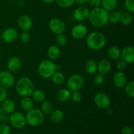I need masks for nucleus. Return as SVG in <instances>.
Segmentation results:
<instances>
[{
  "mask_svg": "<svg viewBox=\"0 0 134 134\" xmlns=\"http://www.w3.org/2000/svg\"><path fill=\"white\" fill-rule=\"evenodd\" d=\"M88 20L91 25L97 28L105 26L109 23V13L103 7L99 6L90 10Z\"/></svg>",
  "mask_w": 134,
  "mask_h": 134,
  "instance_id": "nucleus-1",
  "label": "nucleus"
},
{
  "mask_svg": "<svg viewBox=\"0 0 134 134\" xmlns=\"http://www.w3.org/2000/svg\"><path fill=\"white\" fill-rule=\"evenodd\" d=\"M87 47L93 51H99L106 44V37L103 33L95 31L90 33L86 40Z\"/></svg>",
  "mask_w": 134,
  "mask_h": 134,
  "instance_id": "nucleus-2",
  "label": "nucleus"
},
{
  "mask_svg": "<svg viewBox=\"0 0 134 134\" xmlns=\"http://www.w3.org/2000/svg\"><path fill=\"white\" fill-rule=\"evenodd\" d=\"M16 92L21 97L30 96L34 89L33 81L27 77H22L17 81L15 85Z\"/></svg>",
  "mask_w": 134,
  "mask_h": 134,
  "instance_id": "nucleus-3",
  "label": "nucleus"
},
{
  "mask_svg": "<svg viewBox=\"0 0 134 134\" xmlns=\"http://www.w3.org/2000/svg\"><path fill=\"white\" fill-rule=\"evenodd\" d=\"M37 71L41 77L48 79L56 71V65L52 60H44L38 65Z\"/></svg>",
  "mask_w": 134,
  "mask_h": 134,
  "instance_id": "nucleus-4",
  "label": "nucleus"
},
{
  "mask_svg": "<svg viewBox=\"0 0 134 134\" xmlns=\"http://www.w3.org/2000/svg\"><path fill=\"white\" fill-rule=\"evenodd\" d=\"M26 122L31 126L36 127L41 125L44 121V115L37 109H32L27 111L26 115Z\"/></svg>",
  "mask_w": 134,
  "mask_h": 134,
  "instance_id": "nucleus-5",
  "label": "nucleus"
},
{
  "mask_svg": "<svg viewBox=\"0 0 134 134\" xmlns=\"http://www.w3.org/2000/svg\"><path fill=\"white\" fill-rule=\"evenodd\" d=\"M85 82V78L81 75H73L67 81V87L71 92L79 91L83 87Z\"/></svg>",
  "mask_w": 134,
  "mask_h": 134,
  "instance_id": "nucleus-6",
  "label": "nucleus"
},
{
  "mask_svg": "<svg viewBox=\"0 0 134 134\" xmlns=\"http://www.w3.org/2000/svg\"><path fill=\"white\" fill-rule=\"evenodd\" d=\"M12 126L16 129H22L26 125V116L22 113L13 112L9 115V120Z\"/></svg>",
  "mask_w": 134,
  "mask_h": 134,
  "instance_id": "nucleus-7",
  "label": "nucleus"
},
{
  "mask_svg": "<svg viewBox=\"0 0 134 134\" xmlns=\"http://www.w3.org/2000/svg\"><path fill=\"white\" fill-rule=\"evenodd\" d=\"M15 79L9 71L3 70L0 71V86L5 89L10 88L14 85Z\"/></svg>",
  "mask_w": 134,
  "mask_h": 134,
  "instance_id": "nucleus-8",
  "label": "nucleus"
},
{
  "mask_svg": "<svg viewBox=\"0 0 134 134\" xmlns=\"http://www.w3.org/2000/svg\"><path fill=\"white\" fill-rule=\"evenodd\" d=\"M48 26L53 34L55 35L64 34L66 30V25L65 22L58 18H53L49 21Z\"/></svg>",
  "mask_w": 134,
  "mask_h": 134,
  "instance_id": "nucleus-9",
  "label": "nucleus"
},
{
  "mask_svg": "<svg viewBox=\"0 0 134 134\" xmlns=\"http://www.w3.org/2000/svg\"><path fill=\"white\" fill-rule=\"evenodd\" d=\"M94 102L96 107L101 109H106L111 105V99L108 95L103 92H98L94 97Z\"/></svg>",
  "mask_w": 134,
  "mask_h": 134,
  "instance_id": "nucleus-10",
  "label": "nucleus"
},
{
  "mask_svg": "<svg viewBox=\"0 0 134 134\" xmlns=\"http://www.w3.org/2000/svg\"><path fill=\"white\" fill-rule=\"evenodd\" d=\"M88 33V28L85 24L82 23L75 25L71 29V35L74 39H81L86 37Z\"/></svg>",
  "mask_w": 134,
  "mask_h": 134,
  "instance_id": "nucleus-11",
  "label": "nucleus"
},
{
  "mask_svg": "<svg viewBox=\"0 0 134 134\" xmlns=\"http://www.w3.org/2000/svg\"><path fill=\"white\" fill-rule=\"evenodd\" d=\"M90 10L87 7L80 6L75 9L73 12V18L75 20L80 22H83L88 20Z\"/></svg>",
  "mask_w": 134,
  "mask_h": 134,
  "instance_id": "nucleus-12",
  "label": "nucleus"
},
{
  "mask_svg": "<svg viewBox=\"0 0 134 134\" xmlns=\"http://www.w3.org/2000/svg\"><path fill=\"white\" fill-rule=\"evenodd\" d=\"M1 38L5 43L8 44L13 43L18 38V31L13 27H8L3 31Z\"/></svg>",
  "mask_w": 134,
  "mask_h": 134,
  "instance_id": "nucleus-13",
  "label": "nucleus"
},
{
  "mask_svg": "<svg viewBox=\"0 0 134 134\" xmlns=\"http://www.w3.org/2000/svg\"><path fill=\"white\" fill-rule=\"evenodd\" d=\"M120 58L127 64L134 62V48L132 46H126L121 50Z\"/></svg>",
  "mask_w": 134,
  "mask_h": 134,
  "instance_id": "nucleus-14",
  "label": "nucleus"
},
{
  "mask_svg": "<svg viewBox=\"0 0 134 134\" xmlns=\"http://www.w3.org/2000/svg\"><path fill=\"white\" fill-rule=\"evenodd\" d=\"M114 85L118 88H122L127 83V77L123 71H118L114 74L113 77Z\"/></svg>",
  "mask_w": 134,
  "mask_h": 134,
  "instance_id": "nucleus-15",
  "label": "nucleus"
},
{
  "mask_svg": "<svg viewBox=\"0 0 134 134\" xmlns=\"http://www.w3.org/2000/svg\"><path fill=\"white\" fill-rule=\"evenodd\" d=\"M32 19L29 16L24 14L18 18V26L22 31H29L32 27Z\"/></svg>",
  "mask_w": 134,
  "mask_h": 134,
  "instance_id": "nucleus-16",
  "label": "nucleus"
},
{
  "mask_svg": "<svg viewBox=\"0 0 134 134\" xmlns=\"http://www.w3.org/2000/svg\"><path fill=\"white\" fill-rule=\"evenodd\" d=\"M22 61L17 56H13L7 62V67L8 71L11 73H15L18 71L22 68Z\"/></svg>",
  "mask_w": 134,
  "mask_h": 134,
  "instance_id": "nucleus-17",
  "label": "nucleus"
},
{
  "mask_svg": "<svg viewBox=\"0 0 134 134\" xmlns=\"http://www.w3.org/2000/svg\"><path fill=\"white\" fill-rule=\"evenodd\" d=\"M111 69V64L107 59L100 60L98 64V71L103 75L108 74Z\"/></svg>",
  "mask_w": 134,
  "mask_h": 134,
  "instance_id": "nucleus-18",
  "label": "nucleus"
},
{
  "mask_svg": "<svg viewBox=\"0 0 134 134\" xmlns=\"http://www.w3.org/2000/svg\"><path fill=\"white\" fill-rule=\"evenodd\" d=\"M1 107L3 112L8 114V115H10L15 110V103L12 99L7 98L5 100L2 102Z\"/></svg>",
  "mask_w": 134,
  "mask_h": 134,
  "instance_id": "nucleus-19",
  "label": "nucleus"
},
{
  "mask_svg": "<svg viewBox=\"0 0 134 134\" xmlns=\"http://www.w3.org/2000/svg\"><path fill=\"white\" fill-rule=\"evenodd\" d=\"M20 107L22 110L27 112V111L34 109V101L29 96L22 97L20 102Z\"/></svg>",
  "mask_w": 134,
  "mask_h": 134,
  "instance_id": "nucleus-20",
  "label": "nucleus"
},
{
  "mask_svg": "<svg viewBox=\"0 0 134 134\" xmlns=\"http://www.w3.org/2000/svg\"><path fill=\"white\" fill-rule=\"evenodd\" d=\"M47 55L49 60L54 61L60 58L61 55V51L58 46L51 45L47 51Z\"/></svg>",
  "mask_w": 134,
  "mask_h": 134,
  "instance_id": "nucleus-21",
  "label": "nucleus"
},
{
  "mask_svg": "<svg viewBox=\"0 0 134 134\" xmlns=\"http://www.w3.org/2000/svg\"><path fill=\"white\" fill-rule=\"evenodd\" d=\"M120 54H121V50L116 46H111L108 48L107 51V55L111 60H117L120 59Z\"/></svg>",
  "mask_w": 134,
  "mask_h": 134,
  "instance_id": "nucleus-22",
  "label": "nucleus"
},
{
  "mask_svg": "<svg viewBox=\"0 0 134 134\" xmlns=\"http://www.w3.org/2000/svg\"><path fill=\"white\" fill-rule=\"evenodd\" d=\"M71 92L68 88H62L56 94L57 99L60 102H65L70 99Z\"/></svg>",
  "mask_w": 134,
  "mask_h": 134,
  "instance_id": "nucleus-23",
  "label": "nucleus"
},
{
  "mask_svg": "<svg viewBox=\"0 0 134 134\" xmlns=\"http://www.w3.org/2000/svg\"><path fill=\"white\" fill-rule=\"evenodd\" d=\"M85 71L89 75H94L98 71V64L94 60L87 61L85 65Z\"/></svg>",
  "mask_w": 134,
  "mask_h": 134,
  "instance_id": "nucleus-24",
  "label": "nucleus"
},
{
  "mask_svg": "<svg viewBox=\"0 0 134 134\" xmlns=\"http://www.w3.org/2000/svg\"><path fill=\"white\" fill-rule=\"evenodd\" d=\"M64 113L60 109H55L50 114V119L53 123H59L64 119Z\"/></svg>",
  "mask_w": 134,
  "mask_h": 134,
  "instance_id": "nucleus-25",
  "label": "nucleus"
},
{
  "mask_svg": "<svg viewBox=\"0 0 134 134\" xmlns=\"http://www.w3.org/2000/svg\"><path fill=\"white\" fill-rule=\"evenodd\" d=\"M31 99L33 101L36 102H43V101L45 100L46 95L45 93L41 90L39 89H37V90H34L33 92L31 94Z\"/></svg>",
  "mask_w": 134,
  "mask_h": 134,
  "instance_id": "nucleus-26",
  "label": "nucleus"
},
{
  "mask_svg": "<svg viewBox=\"0 0 134 134\" xmlns=\"http://www.w3.org/2000/svg\"><path fill=\"white\" fill-rule=\"evenodd\" d=\"M132 21H133V16L132 15V13H129L128 11L121 13L120 22L123 26H130L132 23Z\"/></svg>",
  "mask_w": 134,
  "mask_h": 134,
  "instance_id": "nucleus-27",
  "label": "nucleus"
},
{
  "mask_svg": "<svg viewBox=\"0 0 134 134\" xmlns=\"http://www.w3.org/2000/svg\"><path fill=\"white\" fill-rule=\"evenodd\" d=\"M101 5L107 11H112L117 6V0H102Z\"/></svg>",
  "mask_w": 134,
  "mask_h": 134,
  "instance_id": "nucleus-28",
  "label": "nucleus"
},
{
  "mask_svg": "<svg viewBox=\"0 0 134 134\" xmlns=\"http://www.w3.org/2000/svg\"><path fill=\"white\" fill-rule=\"evenodd\" d=\"M41 103V111L44 115H50L54 110V107L52 103L51 102H49V101L46 100L43 101Z\"/></svg>",
  "mask_w": 134,
  "mask_h": 134,
  "instance_id": "nucleus-29",
  "label": "nucleus"
},
{
  "mask_svg": "<svg viewBox=\"0 0 134 134\" xmlns=\"http://www.w3.org/2000/svg\"><path fill=\"white\" fill-rule=\"evenodd\" d=\"M51 79L54 84L60 85L64 83L65 81V75L62 72L56 71L51 77Z\"/></svg>",
  "mask_w": 134,
  "mask_h": 134,
  "instance_id": "nucleus-30",
  "label": "nucleus"
},
{
  "mask_svg": "<svg viewBox=\"0 0 134 134\" xmlns=\"http://www.w3.org/2000/svg\"><path fill=\"white\" fill-rule=\"evenodd\" d=\"M121 12L118 10H112L111 13H109V22L116 24L120 22Z\"/></svg>",
  "mask_w": 134,
  "mask_h": 134,
  "instance_id": "nucleus-31",
  "label": "nucleus"
},
{
  "mask_svg": "<svg viewBox=\"0 0 134 134\" xmlns=\"http://www.w3.org/2000/svg\"><path fill=\"white\" fill-rule=\"evenodd\" d=\"M125 88V92L127 95L130 98L134 97V81H131L130 82H127L124 86Z\"/></svg>",
  "mask_w": 134,
  "mask_h": 134,
  "instance_id": "nucleus-32",
  "label": "nucleus"
},
{
  "mask_svg": "<svg viewBox=\"0 0 134 134\" xmlns=\"http://www.w3.org/2000/svg\"><path fill=\"white\" fill-rule=\"evenodd\" d=\"M56 42L59 47H64L68 43V39L66 36L64 34L57 35L56 37Z\"/></svg>",
  "mask_w": 134,
  "mask_h": 134,
  "instance_id": "nucleus-33",
  "label": "nucleus"
},
{
  "mask_svg": "<svg viewBox=\"0 0 134 134\" xmlns=\"http://www.w3.org/2000/svg\"><path fill=\"white\" fill-rule=\"evenodd\" d=\"M56 4L62 8H69L75 4V0H55Z\"/></svg>",
  "mask_w": 134,
  "mask_h": 134,
  "instance_id": "nucleus-34",
  "label": "nucleus"
},
{
  "mask_svg": "<svg viewBox=\"0 0 134 134\" xmlns=\"http://www.w3.org/2000/svg\"><path fill=\"white\" fill-rule=\"evenodd\" d=\"M70 99H71L72 102H75V103H79L82 99V94L79 91L72 92V93L71 94Z\"/></svg>",
  "mask_w": 134,
  "mask_h": 134,
  "instance_id": "nucleus-35",
  "label": "nucleus"
},
{
  "mask_svg": "<svg viewBox=\"0 0 134 134\" xmlns=\"http://www.w3.org/2000/svg\"><path fill=\"white\" fill-rule=\"evenodd\" d=\"M124 5L127 11L130 13H134V0H125Z\"/></svg>",
  "mask_w": 134,
  "mask_h": 134,
  "instance_id": "nucleus-36",
  "label": "nucleus"
},
{
  "mask_svg": "<svg viewBox=\"0 0 134 134\" xmlns=\"http://www.w3.org/2000/svg\"><path fill=\"white\" fill-rule=\"evenodd\" d=\"M20 39L23 43H27L30 39V34L28 31H22L20 35Z\"/></svg>",
  "mask_w": 134,
  "mask_h": 134,
  "instance_id": "nucleus-37",
  "label": "nucleus"
},
{
  "mask_svg": "<svg viewBox=\"0 0 134 134\" xmlns=\"http://www.w3.org/2000/svg\"><path fill=\"white\" fill-rule=\"evenodd\" d=\"M105 81V77L104 75L100 74V73H97L94 77V82L96 85H101Z\"/></svg>",
  "mask_w": 134,
  "mask_h": 134,
  "instance_id": "nucleus-38",
  "label": "nucleus"
},
{
  "mask_svg": "<svg viewBox=\"0 0 134 134\" xmlns=\"http://www.w3.org/2000/svg\"><path fill=\"white\" fill-rule=\"evenodd\" d=\"M127 63L125 62L124 60H117V62L116 64V68L118 69V71H123L125 70L126 68L127 67Z\"/></svg>",
  "mask_w": 134,
  "mask_h": 134,
  "instance_id": "nucleus-39",
  "label": "nucleus"
},
{
  "mask_svg": "<svg viewBox=\"0 0 134 134\" xmlns=\"http://www.w3.org/2000/svg\"><path fill=\"white\" fill-rule=\"evenodd\" d=\"M10 128L9 126L6 124H3L0 125V134H10Z\"/></svg>",
  "mask_w": 134,
  "mask_h": 134,
  "instance_id": "nucleus-40",
  "label": "nucleus"
},
{
  "mask_svg": "<svg viewBox=\"0 0 134 134\" xmlns=\"http://www.w3.org/2000/svg\"><path fill=\"white\" fill-rule=\"evenodd\" d=\"M7 92L6 89L0 86V103H2L7 98Z\"/></svg>",
  "mask_w": 134,
  "mask_h": 134,
  "instance_id": "nucleus-41",
  "label": "nucleus"
},
{
  "mask_svg": "<svg viewBox=\"0 0 134 134\" xmlns=\"http://www.w3.org/2000/svg\"><path fill=\"white\" fill-rule=\"evenodd\" d=\"M88 4L90 5L92 7H97L101 5V3H102V0H87Z\"/></svg>",
  "mask_w": 134,
  "mask_h": 134,
  "instance_id": "nucleus-42",
  "label": "nucleus"
},
{
  "mask_svg": "<svg viewBox=\"0 0 134 134\" xmlns=\"http://www.w3.org/2000/svg\"><path fill=\"white\" fill-rule=\"evenodd\" d=\"M121 133L122 134H133V130L132 127L129 126H124L122 128Z\"/></svg>",
  "mask_w": 134,
  "mask_h": 134,
  "instance_id": "nucleus-43",
  "label": "nucleus"
},
{
  "mask_svg": "<svg viewBox=\"0 0 134 134\" xmlns=\"http://www.w3.org/2000/svg\"><path fill=\"white\" fill-rule=\"evenodd\" d=\"M9 115H8V114L5 113H3L1 115V116H0V121H1V122L3 123V124H5V123H7V122H9Z\"/></svg>",
  "mask_w": 134,
  "mask_h": 134,
  "instance_id": "nucleus-44",
  "label": "nucleus"
},
{
  "mask_svg": "<svg viewBox=\"0 0 134 134\" xmlns=\"http://www.w3.org/2000/svg\"><path fill=\"white\" fill-rule=\"evenodd\" d=\"M86 2H87V0H75V3L79 6H82L85 3H86Z\"/></svg>",
  "mask_w": 134,
  "mask_h": 134,
  "instance_id": "nucleus-45",
  "label": "nucleus"
},
{
  "mask_svg": "<svg viewBox=\"0 0 134 134\" xmlns=\"http://www.w3.org/2000/svg\"><path fill=\"white\" fill-rule=\"evenodd\" d=\"M43 1L47 4H52L55 1V0H43Z\"/></svg>",
  "mask_w": 134,
  "mask_h": 134,
  "instance_id": "nucleus-46",
  "label": "nucleus"
},
{
  "mask_svg": "<svg viewBox=\"0 0 134 134\" xmlns=\"http://www.w3.org/2000/svg\"><path fill=\"white\" fill-rule=\"evenodd\" d=\"M3 113V111H2V109H1V105H0V116H1V115H2Z\"/></svg>",
  "mask_w": 134,
  "mask_h": 134,
  "instance_id": "nucleus-47",
  "label": "nucleus"
},
{
  "mask_svg": "<svg viewBox=\"0 0 134 134\" xmlns=\"http://www.w3.org/2000/svg\"><path fill=\"white\" fill-rule=\"evenodd\" d=\"M20 134H27V133H20Z\"/></svg>",
  "mask_w": 134,
  "mask_h": 134,
  "instance_id": "nucleus-48",
  "label": "nucleus"
}]
</instances>
